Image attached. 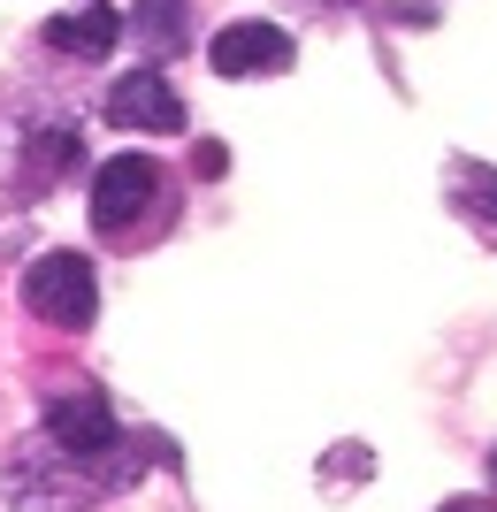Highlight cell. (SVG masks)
<instances>
[{"mask_svg": "<svg viewBox=\"0 0 497 512\" xmlns=\"http://www.w3.org/2000/svg\"><path fill=\"white\" fill-rule=\"evenodd\" d=\"M108 123L115 130H184V100L169 92L161 69H130L108 92Z\"/></svg>", "mask_w": 497, "mask_h": 512, "instance_id": "5b68a950", "label": "cell"}, {"mask_svg": "<svg viewBox=\"0 0 497 512\" xmlns=\"http://www.w3.org/2000/svg\"><path fill=\"white\" fill-rule=\"evenodd\" d=\"M490 474H497V451H490Z\"/></svg>", "mask_w": 497, "mask_h": 512, "instance_id": "7c38bea8", "label": "cell"}, {"mask_svg": "<svg viewBox=\"0 0 497 512\" xmlns=\"http://www.w3.org/2000/svg\"><path fill=\"white\" fill-rule=\"evenodd\" d=\"M192 169H199V176H222V169H230V153H222V146H199Z\"/></svg>", "mask_w": 497, "mask_h": 512, "instance_id": "30bf717a", "label": "cell"}, {"mask_svg": "<svg viewBox=\"0 0 497 512\" xmlns=\"http://www.w3.org/2000/svg\"><path fill=\"white\" fill-rule=\"evenodd\" d=\"M46 436L62 451H77V459H115V467H130L123 459L130 444H123V428H115L100 390H54V398H46Z\"/></svg>", "mask_w": 497, "mask_h": 512, "instance_id": "3957f363", "label": "cell"}, {"mask_svg": "<svg viewBox=\"0 0 497 512\" xmlns=\"http://www.w3.org/2000/svg\"><path fill=\"white\" fill-rule=\"evenodd\" d=\"M138 39L153 54H176V46L192 39V16H184V0H138Z\"/></svg>", "mask_w": 497, "mask_h": 512, "instance_id": "ba28073f", "label": "cell"}, {"mask_svg": "<svg viewBox=\"0 0 497 512\" xmlns=\"http://www.w3.org/2000/svg\"><path fill=\"white\" fill-rule=\"evenodd\" d=\"M444 184H452V207H459V214L497 222V169H490V161H452V169H444Z\"/></svg>", "mask_w": 497, "mask_h": 512, "instance_id": "52a82bcc", "label": "cell"}, {"mask_svg": "<svg viewBox=\"0 0 497 512\" xmlns=\"http://www.w3.org/2000/svg\"><path fill=\"white\" fill-rule=\"evenodd\" d=\"M161 192H169V176H161V161L153 153H115V161H100L92 169V230H138L153 207H161Z\"/></svg>", "mask_w": 497, "mask_h": 512, "instance_id": "7a4b0ae2", "label": "cell"}, {"mask_svg": "<svg viewBox=\"0 0 497 512\" xmlns=\"http://www.w3.org/2000/svg\"><path fill=\"white\" fill-rule=\"evenodd\" d=\"M23 306H31L46 329H92V314H100L92 260L85 253H39L23 268Z\"/></svg>", "mask_w": 497, "mask_h": 512, "instance_id": "6da1fadb", "label": "cell"}, {"mask_svg": "<svg viewBox=\"0 0 497 512\" xmlns=\"http://www.w3.org/2000/svg\"><path fill=\"white\" fill-rule=\"evenodd\" d=\"M444 512H490V505H444Z\"/></svg>", "mask_w": 497, "mask_h": 512, "instance_id": "8fae6325", "label": "cell"}, {"mask_svg": "<svg viewBox=\"0 0 497 512\" xmlns=\"http://www.w3.org/2000/svg\"><path fill=\"white\" fill-rule=\"evenodd\" d=\"M115 39H123V8H108V0H85L77 16L46 23V46H54V54H77V62H108Z\"/></svg>", "mask_w": 497, "mask_h": 512, "instance_id": "8992f818", "label": "cell"}, {"mask_svg": "<svg viewBox=\"0 0 497 512\" xmlns=\"http://www.w3.org/2000/svg\"><path fill=\"white\" fill-rule=\"evenodd\" d=\"M207 69L215 77H283L291 69V31H276V23H222L215 39H207Z\"/></svg>", "mask_w": 497, "mask_h": 512, "instance_id": "277c9868", "label": "cell"}, {"mask_svg": "<svg viewBox=\"0 0 497 512\" xmlns=\"http://www.w3.org/2000/svg\"><path fill=\"white\" fill-rule=\"evenodd\" d=\"M23 161H31V176L77 169V130H69V123H39L31 138H23Z\"/></svg>", "mask_w": 497, "mask_h": 512, "instance_id": "9c48e42d", "label": "cell"}]
</instances>
